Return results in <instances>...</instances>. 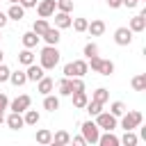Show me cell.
Here are the masks:
<instances>
[{
	"instance_id": "74e56055",
	"label": "cell",
	"mask_w": 146,
	"mask_h": 146,
	"mask_svg": "<svg viewBox=\"0 0 146 146\" xmlns=\"http://www.w3.org/2000/svg\"><path fill=\"white\" fill-rule=\"evenodd\" d=\"M100 59H103V57H98V55L89 57V62H87V64L91 66V71H96V73H98V68H100Z\"/></svg>"
},
{
	"instance_id": "816d5d0a",
	"label": "cell",
	"mask_w": 146,
	"mask_h": 146,
	"mask_svg": "<svg viewBox=\"0 0 146 146\" xmlns=\"http://www.w3.org/2000/svg\"><path fill=\"white\" fill-rule=\"evenodd\" d=\"M139 2H144V0H139Z\"/></svg>"
},
{
	"instance_id": "e0dca14e",
	"label": "cell",
	"mask_w": 146,
	"mask_h": 146,
	"mask_svg": "<svg viewBox=\"0 0 146 146\" xmlns=\"http://www.w3.org/2000/svg\"><path fill=\"white\" fill-rule=\"evenodd\" d=\"M87 32H89L91 36H100V34L105 32V21H100V18L91 21V23L87 25Z\"/></svg>"
},
{
	"instance_id": "f907efd6",
	"label": "cell",
	"mask_w": 146,
	"mask_h": 146,
	"mask_svg": "<svg viewBox=\"0 0 146 146\" xmlns=\"http://www.w3.org/2000/svg\"><path fill=\"white\" fill-rule=\"evenodd\" d=\"M0 41H2V34H0Z\"/></svg>"
},
{
	"instance_id": "b9f144b4",
	"label": "cell",
	"mask_w": 146,
	"mask_h": 146,
	"mask_svg": "<svg viewBox=\"0 0 146 146\" xmlns=\"http://www.w3.org/2000/svg\"><path fill=\"white\" fill-rule=\"evenodd\" d=\"M62 73H64L66 78H73V62H68V64H64V68H62Z\"/></svg>"
},
{
	"instance_id": "7c38bea8",
	"label": "cell",
	"mask_w": 146,
	"mask_h": 146,
	"mask_svg": "<svg viewBox=\"0 0 146 146\" xmlns=\"http://www.w3.org/2000/svg\"><path fill=\"white\" fill-rule=\"evenodd\" d=\"M41 39H43L48 46H57V43H59V39H62V34H59V30H57V27H52V25H50V27L41 34Z\"/></svg>"
},
{
	"instance_id": "7a4b0ae2",
	"label": "cell",
	"mask_w": 146,
	"mask_h": 146,
	"mask_svg": "<svg viewBox=\"0 0 146 146\" xmlns=\"http://www.w3.org/2000/svg\"><path fill=\"white\" fill-rule=\"evenodd\" d=\"M119 119H121V128H123V130H135V128H139V125H141L144 114H141V112H137V110H132V112H128V110H125Z\"/></svg>"
},
{
	"instance_id": "ffe728a7",
	"label": "cell",
	"mask_w": 146,
	"mask_h": 146,
	"mask_svg": "<svg viewBox=\"0 0 146 146\" xmlns=\"http://www.w3.org/2000/svg\"><path fill=\"white\" fill-rule=\"evenodd\" d=\"M43 110H48V112H57V110H59V96L46 94V96H43Z\"/></svg>"
},
{
	"instance_id": "52a82bcc",
	"label": "cell",
	"mask_w": 146,
	"mask_h": 146,
	"mask_svg": "<svg viewBox=\"0 0 146 146\" xmlns=\"http://www.w3.org/2000/svg\"><path fill=\"white\" fill-rule=\"evenodd\" d=\"M30 105H32V98H30L27 94H21V96H16L14 100H9V110H11V112H21V114H23Z\"/></svg>"
},
{
	"instance_id": "7402d4cb",
	"label": "cell",
	"mask_w": 146,
	"mask_h": 146,
	"mask_svg": "<svg viewBox=\"0 0 146 146\" xmlns=\"http://www.w3.org/2000/svg\"><path fill=\"white\" fill-rule=\"evenodd\" d=\"M23 121H25V125H36V123L41 121V114H39L36 110H30V107H27V110L23 112Z\"/></svg>"
},
{
	"instance_id": "44dd1931",
	"label": "cell",
	"mask_w": 146,
	"mask_h": 146,
	"mask_svg": "<svg viewBox=\"0 0 146 146\" xmlns=\"http://www.w3.org/2000/svg\"><path fill=\"white\" fill-rule=\"evenodd\" d=\"M71 98H73V107H78V110H84V105H87V100H89L87 91H73Z\"/></svg>"
},
{
	"instance_id": "5b68a950",
	"label": "cell",
	"mask_w": 146,
	"mask_h": 146,
	"mask_svg": "<svg viewBox=\"0 0 146 146\" xmlns=\"http://www.w3.org/2000/svg\"><path fill=\"white\" fill-rule=\"evenodd\" d=\"M57 11V0H39L36 2V14L39 18H50Z\"/></svg>"
},
{
	"instance_id": "60d3db41",
	"label": "cell",
	"mask_w": 146,
	"mask_h": 146,
	"mask_svg": "<svg viewBox=\"0 0 146 146\" xmlns=\"http://www.w3.org/2000/svg\"><path fill=\"white\" fill-rule=\"evenodd\" d=\"M5 110H9V98H7V94H0V112H5Z\"/></svg>"
},
{
	"instance_id": "836d02e7",
	"label": "cell",
	"mask_w": 146,
	"mask_h": 146,
	"mask_svg": "<svg viewBox=\"0 0 146 146\" xmlns=\"http://www.w3.org/2000/svg\"><path fill=\"white\" fill-rule=\"evenodd\" d=\"M123 112H125V103H121V100H114V103L110 105V114H114L116 119H119Z\"/></svg>"
},
{
	"instance_id": "bcb514c9",
	"label": "cell",
	"mask_w": 146,
	"mask_h": 146,
	"mask_svg": "<svg viewBox=\"0 0 146 146\" xmlns=\"http://www.w3.org/2000/svg\"><path fill=\"white\" fill-rule=\"evenodd\" d=\"M7 21H9V18H7V11H2V9H0V30L7 25Z\"/></svg>"
},
{
	"instance_id": "c3c4849f",
	"label": "cell",
	"mask_w": 146,
	"mask_h": 146,
	"mask_svg": "<svg viewBox=\"0 0 146 146\" xmlns=\"http://www.w3.org/2000/svg\"><path fill=\"white\" fill-rule=\"evenodd\" d=\"M2 59H5V52H2V48H0V62H2Z\"/></svg>"
},
{
	"instance_id": "5bb4252c",
	"label": "cell",
	"mask_w": 146,
	"mask_h": 146,
	"mask_svg": "<svg viewBox=\"0 0 146 146\" xmlns=\"http://www.w3.org/2000/svg\"><path fill=\"white\" fill-rule=\"evenodd\" d=\"M98 144H100V146H121L119 137H116L112 130H105V135H98Z\"/></svg>"
},
{
	"instance_id": "681fc988",
	"label": "cell",
	"mask_w": 146,
	"mask_h": 146,
	"mask_svg": "<svg viewBox=\"0 0 146 146\" xmlns=\"http://www.w3.org/2000/svg\"><path fill=\"white\" fill-rule=\"evenodd\" d=\"M7 2H9V5H11V2H18V0H7Z\"/></svg>"
},
{
	"instance_id": "6da1fadb",
	"label": "cell",
	"mask_w": 146,
	"mask_h": 146,
	"mask_svg": "<svg viewBox=\"0 0 146 146\" xmlns=\"http://www.w3.org/2000/svg\"><path fill=\"white\" fill-rule=\"evenodd\" d=\"M59 50H57V46H48L46 43V48H41V55H39V64H41V68L43 71H50V68H55L57 64H59Z\"/></svg>"
},
{
	"instance_id": "8fae6325",
	"label": "cell",
	"mask_w": 146,
	"mask_h": 146,
	"mask_svg": "<svg viewBox=\"0 0 146 146\" xmlns=\"http://www.w3.org/2000/svg\"><path fill=\"white\" fill-rule=\"evenodd\" d=\"M55 16V27L57 30H66V27H71V14H66V11H55L52 14Z\"/></svg>"
},
{
	"instance_id": "ab89813d",
	"label": "cell",
	"mask_w": 146,
	"mask_h": 146,
	"mask_svg": "<svg viewBox=\"0 0 146 146\" xmlns=\"http://www.w3.org/2000/svg\"><path fill=\"white\" fill-rule=\"evenodd\" d=\"M36 2H39V0H18V5H21L23 9H32V7H36Z\"/></svg>"
},
{
	"instance_id": "8992f818",
	"label": "cell",
	"mask_w": 146,
	"mask_h": 146,
	"mask_svg": "<svg viewBox=\"0 0 146 146\" xmlns=\"http://www.w3.org/2000/svg\"><path fill=\"white\" fill-rule=\"evenodd\" d=\"M132 30L130 27H116L114 30V43L116 46H130L132 43Z\"/></svg>"
},
{
	"instance_id": "ac0fdd59",
	"label": "cell",
	"mask_w": 146,
	"mask_h": 146,
	"mask_svg": "<svg viewBox=\"0 0 146 146\" xmlns=\"http://www.w3.org/2000/svg\"><path fill=\"white\" fill-rule=\"evenodd\" d=\"M39 39H41V36H39L36 32H32V30H30V32H25V34L21 36V41H23V48H36Z\"/></svg>"
},
{
	"instance_id": "d6a6232c",
	"label": "cell",
	"mask_w": 146,
	"mask_h": 146,
	"mask_svg": "<svg viewBox=\"0 0 146 146\" xmlns=\"http://www.w3.org/2000/svg\"><path fill=\"white\" fill-rule=\"evenodd\" d=\"M87 25H89V21H87V18H82V16L71 21V27H73L75 32H87Z\"/></svg>"
},
{
	"instance_id": "4dcf8cb0",
	"label": "cell",
	"mask_w": 146,
	"mask_h": 146,
	"mask_svg": "<svg viewBox=\"0 0 146 146\" xmlns=\"http://www.w3.org/2000/svg\"><path fill=\"white\" fill-rule=\"evenodd\" d=\"M98 73H100V75H112V73H114V62H112V59H100Z\"/></svg>"
},
{
	"instance_id": "484cf974",
	"label": "cell",
	"mask_w": 146,
	"mask_h": 146,
	"mask_svg": "<svg viewBox=\"0 0 146 146\" xmlns=\"http://www.w3.org/2000/svg\"><path fill=\"white\" fill-rule=\"evenodd\" d=\"M34 139H36V144H50L52 141V132L48 130V128H41V130H36V135H34Z\"/></svg>"
},
{
	"instance_id": "9a60e30c",
	"label": "cell",
	"mask_w": 146,
	"mask_h": 146,
	"mask_svg": "<svg viewBox=\"0 0 146 146\" xmlns=\"http://www.w3.org/2000/svg\"><path fill=\"white\" fill-rule=\"evenodd\" d=\"M23 16H25V9H23L18 2H11L9 9H7V18H9V21H21Z\"/></svg>"
},
{
	"instance_id": "603a6c76",
	"label": "cell",
	"mask_w": 146,
	"mask_h": 146,
	"mask_svg": "<svg viewBox=\"0 0 146 146\" xmlns=\"http://www.w3.org/2000/svg\"><path fill=\"white\" fill-rule=\"evenodd\" d=\"M9 82H11L14 87H23V84L27 82L25 71H11V73H9Z\"/></svg>"
},
{
	"instance_id": "f546056e",
	"label": "cell",
	"mask_w": 146,
	"mask_h": 146,
	"mask_svg": "<svg viewBox=\"0 0 146 146\" xmlns=\"http://www.w3.org/2000/svg\"><path fill=\"white\" fill-rule=\"evenodd\" d=\"M48 27H50V23H48L46 18H36V21H34V25H32V32H36V34L41 36V34H43Z\"/></svg>"
},
{
	"instance_id": "3957f363",
	"label": "cell",
	"mask_w": 146,
	"mask_h": 146,
	"mask_svg": "<svg viewBox=\"0 0 146 146\" xmlns=\"http://www.w3.org/2000/svg\"><path fill=\"white\" fill-rule=\"evenodd\" d=\"M80 130H82V137L87 139V144H98V135H100V128L96 125V121H84L80 123Z\"/></svg>"
},
{
	"instance_id": "f35d334b",
	"label": "cell",
	"mask_w": 146,
	"mask_h": 146,
	"mask_svg": "<svg viewBox=\"0 0 146 146\" xmlns=\"http://www.w3.org/2000/svg\"><path fill=\"white\" fill-rule=\"evenodd\" d=\"M73 91H84V82H82V78H73Z\"/></svg>"
},
{
	"instance_id": "e575fe53",
	"label": "cell",
	"mask_w": 146,
	"mask_h": 146,
	"mask_svg": "<svg viewBox=\"0 0 146 146\" xmlns=\"http://www.w3.org/2000/svg\"><path fill=\"white\" fill-rule=\"evenodd\" d=\"M57 11L71 14V11H73V0H57Z\"/></svg>"
},
{
	"instance_id": "7dc6e473",
	"label": "cell",
	"mask_w": 146,
	"mask_h": 146,
	"mask_svg": "<svg viewBox=\"0 0 146 146\" xmlns=\"http://www.w3.org/2000/svg\"><path fill=\"white\" fill-rule=\"evenodd\" d=\"M5 123V112H0V125Z\"/></svg>"
},
{
	"instance_id": "277c9868",
	"label": "cell",
	"mask_w": 146,
	"mask_h": 146,
	"mask_svg": "<svg viewBox=\"0 0 146 146\" xmlns=\"http://www.w3.org/2000/svg\"><path fill=\"white\" fill-rule=\"evenodd\" d=\"M96 125L103 128V130H114L119 125V119L114 114H110V112H98L96 114Z\"/></svg>"
},
{
	"instance_id": "2e32d148",
	"label": "cell",
	"mask_w": 146,
	"mask_h": 146,
	"mask_svg": "<svg viewBox=\"0 0 146 146\" xmlns=\"http://www.w3.org/2000/svg\"><path fill=\"white\" fill-rule=\"evenodd\" d=\"M57 89H59V96H71L73 94V78H62L57 82Z\"/></svg>"
},
{
	"instance_id": "4fadbf2b",
	"label": "cell",
	"mask_w": 146,
	"mask_h": 146,
	"mask_svg": "<svg viewBox=\"0 0 146 146\" xmlns=\"http://www.w3.org/2000/svg\"><path fill=\"white\" fill-rule=\"evenodd\" d=\"M52 89H55V80L52 78H41V80H36V91L41 94V96H46V94H52Z\"/></svg>"
},
{
	"instance_id": "4316f807",
	"label": "cell",
	"mask_w": 146,
	"mask_h": 146,
	"mask_svg": "<svg viewBox=\"0 0 146 146\" xmlns=\"http://www.w3.org/2000/svg\"><path fill=\"white\" fill-rule=\"evenodd\" d=\"M130 84H132V89H135V91H144V89H146V73H139V75H135Z\"/></svg>"
},
{
	"instance_id": "8d00e7d4",
	"label": "cell",
	"mask_w": 146,
	"mask_h": 146,
	"mask_svg": "<svg viewBox=\"0 0 146 146\" xmlns=\"http://www.w3.org/2000/svg\"><path fill=\"white\" fill-rule=\"evenodd\" d=\"M9 73H11V68L5 62H0V82H9Z\"/></svg>"
},
{
	"instance_id": "ee69618b",
	"label": "cell",
	"mask_w": 146,
	"mask_h": 146,
	"mask_svg": "<svg viewBox=\"0 0 146 146\" xmlns=\"http://www.w3.org/2000/svg\"><path fill=\"white\" fill-rule=\"evenodd\" d=\"M71 141H73V144H78V146H87V139H84L82 135H78V137H71Z\"/></svg>"
},
{
	"instance_id": "7bdbcfd3",
	"label": "cell",
	"mask_w": 146,
	"mask_h": 146,
	"mask_svg": "<svg viewBox=\"0 0 146 146\" xmlns=\"http://www.w3.org/2000/svg\"><path fill=\"white\" fill-rule=\"evenodd\" d=\"M139 5V0H121V7H128V9H135Z\"/></svg>"
},
{
	"instance_id": "30bf717a",
	"label": "cell",
	"mask_w": 146,
	"mask_h": 146,
	"mask_svg": "<svg viewBox=\"0 0 146 146\" xmlns=\"http://www.w3.org/2000/svg\"><path fill=\"white\" fill-rule=\"evenodd\" d=\"M25 75H27V82H36V80H41L43 75H46V71L41 68V64H30L27 66V71H25Z\"/></svg>"
},
{
	"instance_id": "d590c367",
	"label": "cell",
	"mask_w": 146,
	"mask_h": 146,
	"mask_svg": "<svg viewBox=\"0 0 146 146\" xmlns=\"http://www.w3.org/2000/svg\"><path fill=\"white\" fill-rule=\"evenodd\" d=\"M82 52H84V57H87V59H89V57H94V55H98V46H96V43H91V41H89V43H87V46H84V50H82Z\"/></svg>"
},
{
	"instance_id": "f1b7e54d",
	"label": "cell",
	"mask_w": 146,
	"mask_h": 146,
	"mask_svg": "<svg viewBox=\"0 0 146 146\" xmlns=\"http://www.w3.org/2000/svg\"><path fill=\"white\" fill-rule=\"evenodd\" d=\"M84 110L89 112V116H96L98 112H103V103H98V100H87V105H84Z\"/></svg>"
},
{
	"instance_id": "f6af8a7d",
	"label": "cell",
	"mask_w": 146,
	"mask_h": 146,
	"mask_svg": "<svg viewBox=\"0 0 146 146\" xmlns=\"http://www.w3.org/2000/svg\"><path fill=\"white\" fill-rule=\"evenodd\" d=\"M105 2H107L110 9H119V7H121V0H105Z\"/></svg>"
},
{
	"instance_id": "d4e9b609",
	"label": "cell",
	"mask_w": 146,
	"mask_h": 146,
	"mask_svg": "<svg viewBox=\"0 0 146 146\" xmlns=\"http://www.w3.org/2000/svg\"><path fill=\"white\" fill-rule=\"evenodd\" d=\"M32 62H34V52H32V48H23V50L18 52V64L30 66Z\"/></svg>"
},
{
	"instance_id": "9c48e42d",
	"label": "cell",
	"mask_w": 146,
	"mask_h": 146,
	"mask_svg": "<svg viewBox=\"0 0 146 146\" xmlns=\"http://www.w3.org/2000/svg\"><path fill=\"white\" fill-rule=\"evenodd\" d=\"M128 27H130L132 32H144V30H146V9H144L141 14H137V16H132Z\"/></svg>"
},
{
	"instance_id": "1f68e13d",
	"label": "cell",
	"mask_w": 146,
	"mask_h": 146,
	"mask_svg": "<svg viewBox=\"0 0 146 146\" xmlns=\"http://www.w3.org/2000/svg\"><path fill=\"white\" fill-rule=\"evenodd\" d=\"M119 141H121L123 146H137V141H139V139H137V135H135L132 130H125V135H123Z\"/></svg>"
},
{
	"instance_id": "83f0119b",
	"label": "cell",
	"mask_w": 146,
	"mask_h": 146,
	"mask_svg": "<svg viewBox=\"0 0 146 146\" xmlns=\"http://www.w3.org/2000/svg\"><path fill=\"white\" fill-rule=\"evenodd\" d=\"M91 98H94V100H98V103H103V105H105V103H107V100H110V91H107V89H105V87H98V89H96V91H94V94H91Z\"/></svg>"
},
{
	"instance_id": "ba28073f",
	"label": "cell",
	"mask_w": 146,
	"mask_h": 146,
	"mask_svg": "<svg viewBox=\"0 0 146 146\" xmlns=\"http://www.w3.org/2000/svg\"><path fill=\"white\" fill-rule=\"evenodd\" d=\"M5 123H7V128H9V130H21V128L25 125V121H23V114H21V112H11L9 116H5Z\"/></svg>"
},
{
	"instance_id": "d6986e66",
	"label": "cell",
	"mask_w": 146,
	"mask_h": 146,
	"mask_svg": "<svg viewBox=\"0 0 146 146\" xmlns=\"http://www.w3.org/2000/svg\"><path fill=\"white\" fill-rule=\"evenodd\" d=\"M89 73V64L84 59H75L73 62V78H84Z\"/></svg>"
},
{
	"instance_id": "cb8c5ba5",
	"label": "cell",
	"mask_w": 146,
	"mask_h": 146,
	"mask_svg": "<svg viewBox=\"0 0 146 146\" xmlns=\"http://www.w3.org/2000/svg\"><path fill=\"white\" fill-rule=\"evenodd\" d=\"M50 144H55V146H64V144H71V135L66 132V130H57L55 135H52V141Z\"/></svg>"
}]
</instances>
